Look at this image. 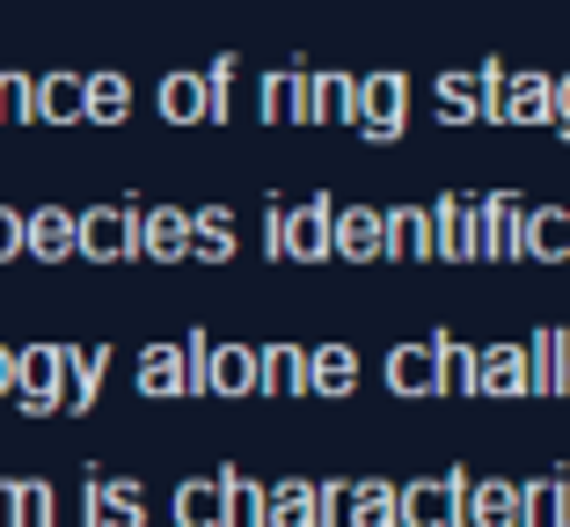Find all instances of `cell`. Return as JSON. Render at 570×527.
<instances>
[{"label": "cell", "instance_id": "8fae6325", "mask_svg": "<svg viewBox=\"0 0 570 527\" xmlns=\"http://www.w3.org/2000/svg\"><path fill=\"white\" fill-rule=\"evenodd\" d=\"M381 256H387V264H432L424 205H387V213H381Z\"/></svg>", "mask_w": 570, "mask_h": 527}, {"label": "cell", "instance_id": "5bb4252c", "mask_svg": "<svg viewBox=\"0 0 570 527\" xmlns=\"http://www.w3.org/2000/svg\"><path fill=\"white\" fill-rule=\"evenodd\" d=\"M344 527H403L395 484L387 477H352V491H344Z\"/></svg>", "mask_w": 570, "mask_h": 527}, {"label": "cell", "instance_id": "e0dca14e", "mask_svg": "<svg viewBox=\"0 0 570 527\" xmlns=\"http://www.w3.org/2000/svg\"><path fill=\"white\" fill-rule=\"evenodd\" d=\"M432 352H439V396H475V344H461L453 330H439Z\"/></svg>", "mask_w": 570, "mask_h": 527}, {"label": "cell", "instance_id": "5b68a950", "mask_svg": "<svg viewBox=\"0 0 570 527\" xmlns=\"http://www.w3.org/2000/svg\"><path fill=\"white\" fill-rule=\"evenodd\" d=\"M527 396H570V330L541 323L527 338Z\"/></svg>", "mask_w": 570, "mask_h": 527}, {"label": "cell", "instance_id": "2e32d148", "mask_svg": "<svg viewBox=\"0 0 570 527\" xmlns=\"http://www.w3.org/2000/svg\"><path fill=\"white\" fill-rule=\"evenodd\" d=\"M549 103H556L549 74H512L504 81V125H549Z\"/></svg>", "mask_w": 570, "mask_h": 527}, {"label": "cell", "instance_id": "4fadbf2b", "mask_svg": "<svg viewBox=\"0 0 570 527\" xmlns=\"http://www.w3.org/2000/svg\"><path fill=\"white\" fill-rule=\"evenodd\" d=\"M330 221H336V205H330V198H307L301 213H285V256L322 264V256H330Z\"/></svg>", "mask_w": 570, "mask_h": 527}, {"label": "cell", "instance_id": "603a6c76", "mask_svg": "<svg viewBox=\"0 0 570 527\" xmlns=\"http://www.w3.org/2000/svg\"><path fill=\"white\" fill-rule=\"evenodd\" d=\"M219 491H227V520H242V527H271V498L256 491V484L227 477V484H219Z\"/></svg>", "mask_w": 570, "mask_h": 527}, {"label": "cell", "instance_id": "8992f818", "mask_svg": "<svg viewBox=\"0 0 570 527\" xmlns=\"http://www.w3.org/2000/svg\"><path fill=\"white\" fill-rule=\"evenodd\" d=\"M330 256H344V264H381V205H336Z\"/></svg>", "mask_w": 570, "mask_h": 527}, {"label": "cell", "instance_id": "3957f363", "mask_svg": "<svg viewBox=\"0 0 570 527\" xmlns=\"http://www.w3.org/2000/svg\"><path fill=\"white\" fill-rule=\"evenodd\" d=\"M461 491H469V469L453 461L439 477L395 484V513H403V527H461Z\"/></svg>", "mask_w": 570, "mask_h": 527}, {"label": "cell", "instance_id": "9a60e30c", "mask_svg": "<svg viewBox=\"0 0 570 527\" xmlns=\"http://www.w3.org/2000/svg\"><path fill=\"white\" fill-rule=\"evenodd\" d=\"M352 389H358V352L352 344L307 352V396H352Z\"/></svg>", "mask_w": 570, "mask_h": 527}, {"label": "cell", "instance_id": "d4e9b609", "mask_svg": "<svg viewBox=\"0 0 570 527\" xmlns=\"http://www.w3.org/2000/svg\"><path fill=\"white\" fill-rule=\"evenodd\" d=\"M205 374H213V389H219V396H242V389L256 381V352H219Z\"/></svg>", "mask_w": 570, "mask_h": 527}, {"label": "cell", "instance_id": "52a82bcc", "mask_svg": "<svg viewBox=\"0 0 570 527\" xmlns=\"http://www.w3.org/2000/svg\"><path fill=\"white\" fill-rule=\"evenodd\" d=\"M520 264H570V205H527Z\"/></svg>", "mask_w": 570, "mask_h": 527}, {"label": "cell", "instance_id": "ac0fdd59", "mask_svg": "<svg viewBox=\"0 0 570 527\" xmlns=\"http://www.w3.org/2000/svg\"><path fill=\"white\" fill-rule=\"evenodd\" d=\"M256 374H264L271 396H307V352L301 344H271V352L256 359Z\"/></svg>", "mask_w": 570, "mask_h": 527}, {"label": "cell", "instance_id": "83f0119b", "mask_svg": "<svg viewBox=\"0 0 570 527\" xmlns=\"http://www.w3.org/2000/svg\"><path fill=\"white\" fill-rule=\"evenodd\" d=\"M205 110V88L198 81H168V118H198Z\"/></svg>", "mask_w": 570, "mask_h": 527}, {"label": "cell", "instance_id": "277c9868", "mask_svg": "<svg viewBox=\"0 0 570 527\" xmlns=\"http://www.w3.org/2000/svg\"><path fill=\"white\" fill-rule=\"evenodd\" d=\"M424 235H432V264H475V198L439 191V205H424Z\"/></svg>", "mask_w": 570, "mask_h": 527}, {"label": "cell", "instance_id": "d6986e66", "mask_svg": "<svg viewBox=\"0 0 570 527\" xmlns=\"http://www.w3.org/2000/svg\"><path fill=\"white\" fill-rule=\"evenodd\" d=\"M301 96H307V74L301 67L264 74V118L271 125H301Z\"/></svg>", "mask_w": 570, "mask_h": 527}, {"label": "cell", "instance_id": "30bf717a", "mask_svg": "<svg viewBox=\"0 0 570 527\" xmlns=\"http://www.w3.org/2000/svg\"><path fill=\"white\" fill-rule=\"evenodd\" d=\"M352 103H358V74H307V96H301V125H352Z\"/></svg>", "mask_w": 570, "mask_h": 527}, {"label": "cell", "instance_id": "6da1fadb", "mask_svg": "<svg viewBox=\"0 0 570 527\" xmlns=\"http://www.w3.org/2000/svg\"><path fill=\"white\" fill-rule=\"evenodd\" d=\"M352 133L381 139V147H395V139L410 133V74H403V67L358 74V103H352Z\"/></svg>", "mask_w": 570, "mask_h": 527}, {"label": "cell", "instance_id": "ba28073f", "mask_svg": "<svg viewBox=\"0 0 570 527\" xmlns=\"http://www.w3.org/2000/svg\"><path fill=\"white\" fill-rule=\"evenodd\" d=\"M461 527H520V484L469 477V491H461Z\"/></svg>", "mask_w": 570, "mask_h": 527}, {"label": "cell", "instance_id": "7402d4cb", "mask_svg": "<svg viewBox=\"0 0 570 527\" xmlns=\"http://www.w3.org/2000/svg\"><path fill=\"white\" fill-rule=\"evenodd\" d=\"M271 527H315V484H278L271 491Z\"/></svg>", "mask_w": 570, "mask_h": 527}, {"label": "cell", "instance_id": "4316f807", "mask_svg": "<svg viewBox=\"0 0 570 527\" xmlns=\"http://www.w3.org/2000/svg\"><path fill=\"white\" fill-rule=\"evenodd\" d=\"M344 491H352V484H344V477L315 484V527H344Z\"/></svg>", "mask_w": 570, "mask_h": 527}, {"label": "cell", "instance_id": "44dd1931", "mask_svg": "<svg viewBox=\"0 0 570 527\" xmlns=\"http://www.w3.org/2000/svg\"><path fill=\"white\" fill-rule=\"evenodd\" d=\"M504 81H512V67H498V59L475 67V125H504Z\"/></svg>", "mask_w": 570, "mask_h": 527}, {"label": "cell", "instance_id": "7c38bea8", "mask_svg": "<svg viewBox=\"0 0 570 527\" xmlns=\"http://www.w3.org/2000/svg\"><path fill=\"white\" fill-rule=\"evenodd\" d=\"M387 389L395 396H439V352H432V338H417V344H395L387 352Z\"/></svg>", "mask_w": 570, "mask_h": 527}, {"label": "cell", "instance_id": "f546056e", "mask_svg": "<svg viewBox=\"0 0 570 527\" xmlns=\"http://www.w3.org/2000/svg\"><path fill=\"white\" fill-rule=\"evenodd\" d=\"M198 250H205V256H227L235 242H227V227H219V221H205V227H198Z\"/></svg>", "mask_w": 570, "mask_h": 527}, {"label": "cell", "instance_id": "484cf974", "mask_svg": "<svg viewBox=\"0 0 570 527\" xmlns=\"http://www.w3.org/2000/svg\"><path fill=\"white\" fill-rule=\"evenodd\" d=\"M520 527H556V477L520 484Z\"/></svg>", "mask_w": 570, "mask_h": 527}, {"label": "cell", "instance_id": "4dcf8cb0", "mask_svg": "<svg viewBox=\"0 0 570 527\" xmlns=\"http://www.w3.org/2000/svg\"><path fill=\"white\" fill-rule=\"evenodd\" d=\"M556 527H570V477H556Z\"/></svg>", "mask_w": 570, "mask_h": 527}, {"label": "cell", "instance_id": "ffe728a7", "mask_svg": "<svg viewBox=\"0 0 570 527\" xmlns=\"http://www.w3.org/2000/svg\"><path fill=\"white\" fill-rule=\"evenodd\" d=\"M432 110H439V125H475V74H439Z\"/></svg>", "mask_w": 570, "mask_h": 527}, {"label": "cell", "instance_id": "9c48e42d", "mask_svg": "<svg viewBox=\"0 0 570 527\" xmlns=\"http://www.w3.org/2000/svg\"><path fill=\"white\" fill-rule=\"evenodd\" d=\"M475 396H498V403H512V396H527V344H483L475 352Z\"/></svg>", "mask_w": 570, "mask_h": 527}, {"label": "cell", "instance_id": "7a4b0ae2", "mask_svg": "<svg viewBox=\"0 0 570 527\" xmlns=\"http://www.w3.org/2000/svg\"><path fill=\"white\" fill-rule=\"evenodd\" d=\"M527 205L534 198H520V191H490V198H475V264H520Z\"/></svg>", "mask_w": 570, "mask_h": 527}, {"label": "cell", "instance_id": "cb8c5ba5", "mask_svg": "<svg viewBox=\"0 0 570 527\" xmlns=\"http://www.w3.org/2000/svg\"><path fill=\"white\" fill-rule=\"evenodd\" d=\"M227 520V491L219 484H190L184 491V527H219Z\"/></svg>", "mask_w": 570, "mask_h": 527}, {"label": "cell", "instance_id": "f1b7e54d", "mask_svg": "<svg viewBox=\"0 0 570 527\" xmlns=\"http://www.w3.org/2000/svg\"><path fill=\"white\" fill-rule=\"evenodd\" d=\"M549 125H556V133L570 139V74H563V81H556V103H549Z\"/></svg>", "mask_w": 570, "mask_h": 527}]
</instances>
